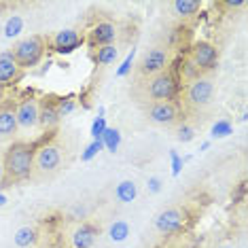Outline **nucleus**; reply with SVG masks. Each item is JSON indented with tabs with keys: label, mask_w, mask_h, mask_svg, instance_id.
I'll return each instance as SVG.
<instances>
[{
	"label": "nucleus",
	"mask_w": 248,
	"mask_h": 248,
	"mask_svg": "<svg viewBox=\"0 0 248 248\" xmlns=\"http://www.w3.org/2000/svg\"><path fill=\"white\" fill-rule=\"evenodd\" d=\"M138 195V185L134 180H121L115 187V200L121 204H132Z\"/></svg>",
	"instance_id": "nucleus-18"
},
{
	"label": "nucleus",
	"mask_w": 248,
	"mask_h": 248,
	"mask_svg": "<svg viewBox=\"0 0 248 248\" xmlns=\"http://www.w3.org/2000/svg\"><path fill=\"white\" fill-rule=\"evenodd\" d=\"M146 189H149V193H159L161 191V178L151 176L149 183H146Z\"/></svg>",
	"instance_id": "nucleus-31"
},
{
	"label": "nucleus",
	"mask_w": 248,
	"mask_h": 248,
	"mask_svg": "<svg viewBox=\"0 0 248 248\" xmlns=\"http://www.w3.org/2000/svg\"><path fill=\"white\" fill-rule=\"evenodd\" d=\"M170 9L176 17L187 19V17H193V15L200 13L202 2L200 0H174V2H170Z\"/></svg>",
	"instance_id": "nucleus-17"
},
{
	"label": "nucleus",
	"mask_w": 248,
	"mask_h": 248,
	"mask_svg": "<svg viewBox=\"0 0 248 248\" xmlns=\"http://www.w3.org/2000/svg\"><path fill=\"white\" fill-rule=\"evenodd\" d=\"M189 64L197 68L204 75V72H210L217 68L218 64V49L214 47L212 43L208 41H197L191 45L189 49Z\"/></svg>",
	"instance_id": "nucleus-7"
},
{
	"label": "nucleus",
	"mask_w": 248,
	"mask_h": 248,
	"mask_svg": "<svg viewBox=\"0 0 248 248\" xmlns=\"http://www.w3.org/2000/svg\"><path fill=\"white\" fill-rule=\"evenodd\" d=\"M85 214H87V210H85V208H83V206H77L75 210H72V217H77V218H78V217L83 218V217H85Z\"/></svg>",
	"instance_id": "nucleus-33"
},
{
	"label": "nucleus",
	"mask_w": 248,
	"mask_h": 248,
	"mask_svg": "<svg viewBox=\"0 0 248 248\" xmlns=\"http://www.w3.org/2000/svg\"><path fill=\"white\" fill-rule=\"evenodd\" d=\"M45 49H47V43H45L43 36L38 34H32V36H26L13 47V58L17 62V66L21 70H28V68H34V66L41 64V60L45 58Z\"/></svg>",
	"instance_id": "nucleus-4"
},
{
	"label": "nucleus",
	"mask_w": 248,
	"mask_h": 248,
	"mask_svg": "<svg viewBox=\"0 0 248 248\" xmlns=\"http://www.w3.org/2000/svg\"><path fill=\"white\" fill-rule=\"evenodd\" d=\"M195 134H197V129H195L193 123L178 121V125H176V138L180 140V142H191V140L195 138Z\"/></svg>",
	"instance_id": "nucleus-24"
},
{
	"label": "nucleus",
	"mask_w": 248,
	"mask_h": 248,
	"mask_svg": "<svg viewBox=\"0 0 248 248\" xmlns=\"http://www.w3.org/2000/svg\"><path fill=\"white\" fill-rule=\"evenodd\" d=\"M2 178H4V168H2V159H0V183H2Z\"/></svg>",
	"instance_id": "nucleus-35"
},
{
	"label": "nucleus",
	"mask_w": 248,
	"mask_h": 248,
	"mask_svg": "<svg viewBox=\"0 0 248 248\" xmlns=\"http://www.w3.org/2000/svg\"><path fill=\"white\" fill-rule=\"evenodd\" d=\"M117 36H119L117 24H112L108 19H102L92 28V32H89V45H92L93 49L106 47V45H115Z\"/></svg>",
	"instance_id": "nucleus-12"
},
{
	"label": "nucleus",
	"mask_w": 248,
	"mask_h": 248,
	"mask_svg": "<svg viewBox=\"0 0 248 248\" xmlns=\"http://www.w3.org/2000/svg\"><path fill=\"white\" fill-rule=\"evenodd\" d=\"M146 119L153 125H176L180 121V106L174 102H151L146 108Z\"/></svg>",
	"instance_id": "nucleus-9"
},
{
	"label": "nucleus",
	"mask_w": 248,
	"mask_h": 248,
	"mask_svg": "<svg viewBox=\"0 0 248 248\" xmlns=\"http://www.w3.org/2000/svg\"><path fill=\"white\" fill-rule=\"evenodd\" d=\"M38 242V229L32 227V225H26V227H19L15 231V246L17 248H32Z\"/></svg>",
	"instance_id": "nucleus-19"
},
{
	"label": "nucleus",
	"mask_w": 248,
	"mask_h": 248,
	"mask_svg": "<svg viewBox=\"0 0 248 248\" xmlns=\"http://www.w3.org/2000/svg\"><path fill=\"white\" fill-rule=\"evenodd\" d=\"M34 146L30 142H13L2 157L4 178L2 183L13 185L30 178L34 172Z\"/></svg>",
	"instance_id": "nucleus-1"
},
{
	"label": "nucleus",
	"mask_w": 248,
	"mask_h": 248,
	"mask_svg": "<svg viewBox=\"0 0 248 248\" xmlns=\"http://www.w3.org/2000/svg\"><path fill=\"white\" fill-rule=\"evenodd\" d=\"M189 221V210L183 206H168L155 217V229L161 235H172L180 231Z\"/></svg>",
	"instance_id": "nucleus-8"
},
{
	"label": "nucleus",
	"mask_w": 248,
	"mask_h": 248,
	"mask_svg": "<svg viewBox=\"0 0 248 248\" xmlns=\"http://www.w3.org/2000/svg\"><path fill=\"white\" fill-rule=\"evenodd\" d=\"M17 117L13 106H0V140H9L17 134Z\"/></svg>",
	"instance_id": "nucleus-16"
},
{
	"label": "nucleus",
	"mask_w": 248,
	"mask_h": 248,
	"mask_svg": "<svg viewBox=\"0 0 248 248\" xmlns=\"http://www.w3.org/2000/svg\"><path fill=\"white\" fill-rule=\"evenodd\" d=\"M168 68H170V49L163 47V45L149 47L138 62V72L144 78L157 77V75H161V72H166Z\"/></svg>",
	"instance_id": "nucleus-6"
},
{
	"label": "nucleus",
	"mask_w": 248,
	"mask_h": 248,
	"mask_svg": "<svg viewBox=\"0 0 248 248\" xmlns=\"http://www.w3.org/2000/svg\"><path fill=\"white\" fill-rule=\"evenodd\" d=\"M208 146H210V142H202L200 149H202V151H208Z\"/></svg>",
	"instance_id": "nucleus-36"
},
{
	"label": "nucleus",
	"mask_w": 248,
	"mask_h": 248,
	"mask_svg": "<svg viewBox=\"0 0 248 248\" xmlns=\"http://www.w3.org/2000/svg\"><path fill=\"white\" fill-rule=\"evenodd\" d=\"M106 127H108V125H106L104 117H98V119H93V123H92V138L93 140H102V134H104Z\"/></svg>",
	"instance_id": "nucleus-28"
},
{
	"label": "nucleus",
	"mask_w": 248,
	"mask_h": 248,
	"mask_svg": "<svg viewBox=\"0 0 248 248\" xmlns=\"http://www.w3.org/2000/svg\"><path fill=\"white\" fill-rule=\"evenodd\" d=\"M60 112H58V104L51 98H43L38 100V127H43L45 132H51L58 127L60 123Z\"/></svg>",
	"instance_id": "nucleus-13"
},
{
	"label": "nucleus",
	"mask_w": 248,
	"mask_h": 248,
	"mask_svg": "<svg viewBox=\"0 0 248 248\" xmlns=\"http://www.w3.org/2000/svg\"><path fill=\"white\" fill-rule=\"evenodd\" d=\"M144 93L151 102H172L178 93V83L176 77L172 75L170 70L161 72L157 77L146 78V85H144Z\"/></svg>",
	"instance_id": "nucleus-5"
},
{
	"label": "nucleus",
	"mask_w": 248,
	"mask_h": 248,
	"mask_svg": "<svg viewBox=\"0 0 248 248\" xmlns=\"http://www.w3.org/2000/svg\"><path fill=\"white\" fill-rule=\"evenodd\" d=\"M19 77H21V68L17 66V62H15L13 53L11 51L0 53V87L13 85Z\"/></svg>",
	"instance_id": "nucleus-15"
},
{
	"label": "nucleus",
	"mask_w": 248,
	"mask_h": 248,
	"mask_svg": "<svg viewBox=\"0 0 248 248\" xmlns=\"http://www.w3.org/2000/svg\"><path fill=\"white\" fill-rule=\"evenodd\" d=\"M231 123L229 121H225V119H221V121H217L212 125V129H210V136L212 138H225V136H229L231 134Z\"/></svg>",
	"instance_id": "nucleus-27"
},
{
	"label": "nucleus",
	"mask_w": 248,
	"mask_h": 248,
	"mask_svg": "<svg viewBox=\"0 0 248 248\" xmlns=\"http://www.w3.org/2000/svg\"><path fill=\"white\" fill-rule=\"evenodd\" d=\"M221 248H231V246H221Z\"/></svg>",
	"instance_id": "nucleus-37"
},
{
	"label": "nucleus",
	"mask_w": 248,
	"mask_h": 248,
	"mask_svg": "<svg viewBox=\"0 0 248 248\" xmlns=\"http://www.w3.org/2000/svg\"><path fill=\"white\" fill-rule=\"evenodd\" d=\"M129 235V225L125 221H115L108 227V238L112 242H125Z\"/></svg>",
	"instance_id": "nucleus-21"
},
{
	"label": "nucleus",
	"mask_w": 248,
	"mask_h": 248,
	"mask_svg": "<svg viewBox=\"0 0 248 248\" xmlns=\"http://www.w3.org/2000/svg\"><path fill=\"white\" fill-rule=\"evenodd\" d=\"M225 4H227L229 9H242L246 2H244V0H229V2H225Z\"/></svg>",
	"instance_id": "nucleus-32"
},
{
	"label": "nucleus",
	"mask_w": 248,
	"mask_h": 248,
	"mask_svg": "<svg viewBox=\"0 0 248 248\" xmlns=\"http://www.w3.org/2000/svg\"><path fill=\"white\" fill-rule=\"evenodd\" d=\"M132 64H134V49L127 53V58L123 60V64L119 66V68H117L115 75H117V77H127V75H129V70H132Z\"/></svg>",
	"instance_id": "nucleus-29"
},
{
	"label": "nucleus",
	"mask_w": 248,
	"mask_h": 248,
	"mask_svg": "<svg viewBox=\"0 0 248 248\" xmlns=\"http://www.w3.org/2000/svg\"><path fill=\"white\" fill-rule=\"evenodd\" d=\"M15 117L21 129H36L38 127V98L26 95L15 106Z\"/></svg>",
	"instance_id": "nucleus-10"
},
{
	"label": "nucleus",
	"mask_w": 248,
	"mask_h": 248,
	"mask_svg": "<svg viewBox=\"0 0 248 248\" xmlns=\"http://www.w3.org/2000/svg\"><path fill=\"white\" fill-rule=\"evenodd\" d=\"M83 43H85V36L78 30H75V28H64V30L55 32V36L51 38V49L55 53L66 55V53L77 51Z\"/></svg>",
	"instance_id": "nucleus-11"
},
{
	"label": "nucleus",
	"mask_w": 248,
	"mask_h": 248,
	"mask_svg": "<svg viewBox=\"0 0 248 248\" xmlns=\"http://www.w3.org/2000/svg\"><path fill=\"white\" fill-rule=\"evenodd\" d=\"M0 100H2V93H0Z\"/></svg>",
	"instance_id": "nucleus-38"
},
{
	"label": "nucleus",
	"mask_w": 248,
	"mask_h": 248,
	"mask_svg": "<svg viewBox=\"0 0 248 248\" xmlns=\"http://www.w3.org/2000/svg\"><path fill=\"white\" fill-rule=\"evenodd\" d=\"M117 55H119V49H117V45H106V47H98L93 53V62L98 66H108L112 62L117 60Z\"/></svg>",
	"instance_id": "nucleus-20"
},
{
	"label": "nucleus",
	"mask_w": 248,
	"mask_h": 248,
	"mask_svg": "<svg viewBox=\"0 0 248 248\" xmlns=\"http://www.w3.org/2000/svg\"><path fill=\"white\" fill-rule=\"evenodd\" d=\"M64 166V146L58 140H47V142L34 146V172L32 176H51L60 172Z\"/></svg>",
	"instance_id": "nucleus-2"
},
{
	"label": "nucleus",
	"mask_w": 248,
	"mask_h": 248,
	"mask_svg": "<svg viewBox=\"0 0 248 248\" xmlns=\"http://www.w3.org/2000/svg\"><path fill=\"white\" fill-rule=\"evenodd\" d=\"M21 30H24V19H21L19 15H11L7 19V24H4V36L15 38L21 34Z\"/></svg>",
	"instance_id": "nucleus-23"
},
{
	"label": "nucleus",
	"mask_w": 248,
	"mask_h": 248,
	"mask_svg": "<svg viewBox=\"0 0 248 248\" xmlns=\"http://www.w3.org/2000/svg\"><path fill=\"white\" fill-rule=\"evenodd\" d=\"M102 149H104V142H102V140H92V142L85 146V151L81 153V161H92L93 157L98 155Z\"/></svg>",
	"instance_id": "nucleus-26"
},
{
	"label": "nucleus",
	"mask_w": 248,
	"mask_h": 248,
	"mask_svg": "<svg viewBox=\"0 0 248 248\" xmlns=\"http://www.w3.org/2000/svg\"><path fill=\"white\" fill-rule=\"evenodd\" d=\"M170 159H172V174H174V176H178V174H180V168L185 166L183 157H178L176 151H170Z\"/></svg>",
	"instance_id": "nucleus-30"
},
{
	"label": "nucleus",
	"mask_w": 248,
	"mask_h": 248,
	"mask_svg": "<svg viewBox=\"0 0 248 248\" xmlns=\"http://www.w3.org/2000/svg\"><path fill=\"white\" fill-rule=\"evenodd\" d=\"M4 204H7V195H4V193H0V208H2Z\"/></svg>",
	"instance_id": "nucleus-34"
},
{
	"label": "nucleus",
	"mask_w": 248,
	"mask_h": 248,
	"mask_svg": "<svg viewBox=\"0 0 248 248\" xmlns=\"http://www.w3.org/2000/svg\"><path fill=\"white\" fill-rule=\"evenodd\" d=\"M102 142H104V149H108L110 153H115L119 149V142H121V134L119 129H112V127H106L104 134H102Z\"/></svg>",
	"instance_id": "nucleus-22"
},
{
	"label": "nucleus",
	"mask_w": 248,
	"mask_h": 248,
	"mask_svg": "<svg viewBox=\"0 0 248 248\" xmlns=\"http://www.w3.org/2000/svg\"><path fill=\"white\" fill-rule=\"evenodd\" d=\"M98 233H100V229L95 227V225L87 223V221L78 223L70 235V246L72 248H92L95 244V240H98Z\"/></svg>",
	"instance_id": "nucleus-14"
},
{
	"label": "nucleus",
	"mask_w": 248,
	"mask_h": 248,
	"mask_svg": "<svg viewBox=\"0 0 248 248\" xmlns=\"http://www.w3.org/2000/svg\"><path fill=\"white\" fill-rule=\"evenodd\" d=\"M214 81L208 75H200L185 87V106L191 110H204L214 102Z\"/></svg>",
	"instance_id": "nucleus-3"
},
{
	"label": "nucleus",
	"mask_w": 248,
	"mask_h": 248,
	"mask_svg": "<svg viewBox=\"0 0 248 248\" xmlns=\"http://www.w3.org/2000/svg\"><path fill=\"white\" fill-rule=\"evenodd\" d=\"M55 104H58V112H60V117H68L75 112L77 108V100L72 98V95H66V98H58L55 100Z\"/></svg>",
	"instance_id": "nucleus-25"
}]
</instances>
